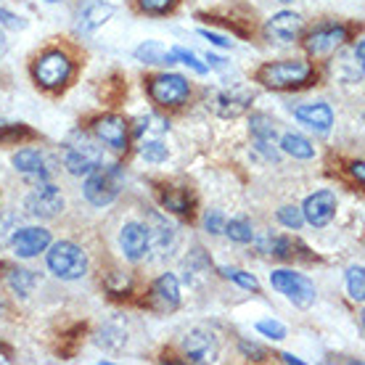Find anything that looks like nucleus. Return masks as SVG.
<instances>
[{
	"label": "nucleus",
	"instance_id": "3",
	"mask_svg": "<svg viewBox=\"0 0 365 365\" xmlns=\"http://www.w3.org/2000/svg\"><path fill=\"white\" fill-rule=\"evenodd\" d=\"M61 159H64L66 173L74 175V178L91 175L96 167L103 165L101 148L88 135H83V133H74L64 146H61Z\"/></svg>",
	"mask_w": 365,
	"mask_h": 365
},
{
	"label": "nucleus",
	"instance_id": "26",
	"mask_svg": "<svg viewBox=\"0 0 365 365\" xmlns=\"http://www.w3.org/2000/svg\"><path fill=\"white\" fill-rule=\"evenodd\" d=\"M6 281H9V289L14 294H19V297H29L37 286V275L32 273V270H27V267H11Z\"/></svg>",
	"mask_w": 365,
	"mask_h": 365
},
{
	"label": "nucleus",
	"instance_id": "44",
	"mask_svg": "<svg viewBox=\"0 0 365 365\" xmlns=\"http://www.w3.org/2000/svg\"><path fill=\"white\" fill-rule=\"evenodd\" d=\"M199 35L204 37V40H210L212 46H217V48H233V40L217 35V32H210V29H199Z\"/></svg>",
	"mask_w": 365,
	"mask_h": 365
},
{
	"label": "nucleus",
	"instance_id": "6",
	"mask_svg": "<svg viewBox=\"0 0 365 365\" xmlns=\"http://www.w3.org/2000/svg\"><path fill=\"white\" fill-rule=\"evenodd\" d=\"M32 74H35L37 85H43L48 91H56V88L66 85V80L72 77V61L61 51H48L35 61Z\"/></svg>",
	"mask_w": 365,
	"mask_h": 365
},
{
	"label": "nucleus",
	"instance_id": "14",
	"mask_svg": "<svg viewBox=\"0 0 365 365\" xmlns=\"http://www.w3.org/2000/svg\"><path fill=\"white\" fill-rule=\"evenodd\" d=\"M249 106H252V93L247 88H230V91H222L212 98V109L222 119L241 117L249 111Z\"/></svg>",
	"mask_w": 365,
	"mask_h": 365
},
{
	"label": "nucleus",
	"instance_id": "4",
	"mask_svg": "<svg viewBox=\"0 0 365 365\" xmlns=\"http://www.w3.org/2000/svg\"><path fill=\"white\" fill-rule=\"evenodd\" d=\"M85 178L88 180L83 185V193L93 207H109L111 201L119 196V191H122V170H119V165H98Z\"/></svg>",
	"mask_w": 365,
	"mask_h": 365
},
{
	"label": "nucleus",
	"instance_id": "9",
	"mask_svg": "<svg viewBox=\"0 0 365 365\" xmlns=\"http://www.w3.org/2000/svg\"><path fill=\"white\" fill-rule=\"evenodd\" d=\"M182 349H185L191 363H212L220 352V336L210 326H196L185 334Z\"/></svg>",
	"mask_w": 365,
	"mask_h": 365
},
{
	"label": "nucleus",
	"instance_id": "37",
	"mask_svg": "<svg viewBox=\"0 0 365 365\" xmlns=\"http://www.w3.org/2000/svg\"><path fill=\"white\" fill-rule=\"evenodd\" d=\"M262 336L267 339H273V341H281V339H286V326H283L281 320H273V318H267V320H257V326H255Z\"/></svg>",
	"mask_w": 365,
	"mask_h": 365
},
{
	"label": "nucleus",
	"instance_id": "45",
	"mask_svg": "<svg viewBox=\"0 0 365 365\" xmlns=\"http://www.w3.org/2000/svg\"><path fill=\"white\" fill-rule=\"evenodd\" d=\"M106 289H109L111 294H125V292L130 289V278H128V275H119V281H117V283H114V281L109 278V281H106Z\"/></svg>",
	"mask_w": 365,
	"mask_h": 365
},
{
	"label": "nucleus",
	"instance_id": "49",
	"mask_svg": "<svg viewBox=\"0 0 365 365\" xmlns=\"http://www.w3.org/2000/svg\"><path fill=\"white\" fill-rule=\"evenodd\" d=\"M9 51V40H6V32H3V27H0V56Z\"/></svg>",
	"mask_w": 365,
	"mask_h": 365
},
{
	"label": "nucleus",
	"instance_id": "42",
	"mask_svg": "<svg viewBox=\"0 0 365 365\" xmlns=\"http://www.w3.org/2000/svg\"><path fill=\"white\" fill-rule=\"evenodd\" d=\"M238 349H241V355L249 357V360H262V357H265V349L259 347V344H255V341H247V339L238 341Z\"/></svg>",
	"mask_w": 365,
	"mask_h": 365
},
{
	"label": "nucleus",
	"instance_id": "25",
	"mask_svg": "<svg viewBox=\"0 0 365 365\" xmlns=\"http://www.w3.org/2000/svg\"><path fill=\"white\" fill-rule=\"evenodd\" d=\"M281 151L294 156V159H312L315 156V146L304 135H299V133H286L281 138Z\"/></svg>",
	"mask_w": 365,
	"mask_h": 365
},
{
	"label": "nucleus",
	"instance_id": "8",
	"mask_svg": "<svg viewBox=\"0 0 365 365\" xmlns=\"http://www.w3.org/2000/svg\"><path fill=\"white\" fill-rule=\"evenodd\" d=\"M148 96L159 103V106H180L191 96V85L182 74H159L148 85Z\"/></svg>",
	"mask_w": 365,
	"mask_h": 365
},
{
	"label": "nucleus",
	"instance_id": "29",
	"mask_svg": "<svg viewBox=\"0 0 365 365\" xmlns=\"http://www.w3.org/2000/svg\"><path fill=\"white\" fill-rule=\"evenodd\" d=\"M140 156L146 159L148 165H162L170 156V148L165 146V140L151 138V140H140Z\"/></svg>",
	"mask_w": 365,
	"mask_h": 365
},
{
	"label": "nucleus",
	"instance_id": "12",
	"mask_svg": "<svg viewBox=\"0 0 365 365\" xmlns=\"http://www.w3.org/2000/svg\"><path fill=\"white\" fill-rule=\"evenodd\" d=\"M93 133L98 138L101 143H106L109 148L114 151H125L128 148V140H130V130H128V122L117 114H103L93 122Z\"/></svg>",
	"mask_w": 365,
	"mask_h": 365
},
{
	"label": "nucleus",
	"instance_id": "21",
	"mask_svg": "<svg viewBox=\"0 0 365 365\" xmlns=\"http://www.w3.org/2000/svg\"><path fill=\"white\" fill-rule=\"evenodd\" d=\"M11 165H14L16 173L40 178V180H48V175H51V170H46V156H43L40 148H21V151L14 154Z\"/></svg>",
	"mask_w": 365,
	"mask_h": 365
},
{
	"label": "nucleus",
	"instance_id": "39",
	"mask_svg": "<svg viewBox=\"0 0 365 365\" xmlns=\"http://www.w3.org/2000/svg\"><path fill=\"white\" fill-rule=\"evenodd\" d=\"M178 0H138V6L143 14H151V16H165L175 9Z\"/></svg>",
	"mask_w": 365,
	"mask_h": 365
},
{
	"label": "nucleus",
	"instance_id": "11",
	"mask_svg": "<svg viewBox=\"0 0 365 365\" xmlns=\"http://www.w3.org/2000/svg\"><path fill=\"white\" fill-rule=\"evenodd\" d=\"M302 215H304V222H310L312 228H326L336 217V196L331 191L310 193L302 204Z\"/></svg>",
	"mask_w": 365,
	"mask_h": 365
},
{
	"label": "nucleus",
	"instance_id": "28",
	"mask_svg": "<svg viewBox=\"0 0 365 365\" xmlns=\"http://www.w3.org/2000/svg\"><path fill=\"white\" fill-rule=\"evenodd\" d=\"M249 130H252L255 140H270V143H275V138H278L275 119H270L267 114H252L249 117Z\"/></svg>",
	"mask_w": 365,
	"mask_h": 365
},
{
	"label": "nucleus",
	"instance_id": "22",
	"mask_svg": "<svg viewBox=\"0 0 365 365\" xmlns=\"http://www.w3.org/2000/svg\"><path fill=\"white\" fill-rule=\"evenodd\" d=\"M135 56V61L140 64H156V66H173L178 64V58H175L173 51H167L162 43H156V40H146V43H140V46L133 51Z\"/></svg>",
	"mask_w": 365,
	"mask_h": 365
},
{
	"label": "nucleus",
	"instance_id": "16",
	"mask_svg": "<svg viewBox=\"0 0 365 365\" xmlns=\"http://www.w3.org/2000/svg\"><path fill=\"white\" fill-rule=\"evenodd\" d=\"M294 117L299 125H304L307 130H312L315 135H329L331 128H334V111H331L329 103H304L299 109L294 111Z\"/></svg>",
	"mask_w": 365,
	"mask_h": 365
},
{
	"label": "nucleus",
	"instance_id": "19",
	"mask_svg": "<svg viewBox=\"0 0 365 365\" xmlns=\"http://www.w3.org/2000/svg\"><path fill=\"white\" fill-rule=\"evenodd\" d=\"M114 6L103 3V0H85L80 6V19H77V29L80 32H96L101 24H106L114 16Z\"/></svg>",
	"mask_w": 365,
	"mask_h": 365
},
{
	"label": "nucleus",
	"instance_id": "31",
	"mask_svg": "<svg viewBox=\"0 0 365 365\" xmlns=\"http://www.w3.org/2000/svg\"><path fill=\"white\" fill-rule=\"evenodd\" d=\"M347 294L355 302L365 299V270H363V265H352L347 270Z\"/></svg>",
	"mask_w": 365,
	"mask_h": 365
},
{
	"label": "nucleus",
	"instance_id": "47",
	"mask_svg": "<svg viewBox=\"0 0 365 365\" xmlns=\"http://www.w3.org/2000/svg\"><path fill=\"white\" fill-rule=\"evenodd\" d=\"M363 56H365V43L360 40L355 48V58H357V66H363Z\"/></svg>",
	"mask_w": 365,
	"mask_h": 365
},
{
	"label": "nucleus",
	"instance_id": "50",
	"mask_svg": "<svg viewBox=\"0 0 365 365\" xmlns=\"http://www.w3.org/2000/svg\"><path fill=\"white\" fill-rule=\"evenodd\" d=\"M281 360H283V363H294V365H302V360H299V357L289 355V352H283V355H281Z\"/></svg>",
	"mask_w": 365,
	"mask_h": 365
},
{
	"label": "nucleus",
	"instance_id": "20",
	"mask_svg": "<svg viewBox=\"0 0 365 365\" xmlns=\"http://www.w3.org/2000/svg\"><path fill=\"white\" fill-rule=\"evenodd\" d=\"M146 228H148V252H156L159 257L170 255L175 249V244H178V236H175L173 225H167L159 215H154V217H151V225H146Z\"/></svg>",
	"mask_w": 365,
	"mask_h": 365
},
{
	"label": "nucleus",
	"instance_id": "10",
	"mask_svg": "<svg viewBox=\"0 0 365 365\" xmlns=\"http://www.w3.org/2000/svg\"><path fill=\"white\" fill-rule=\"evenodd\" d=\"M51 230L40 228V225H29V228H19L11 238V249L14 255L21 259H32V257L43 255L51 247Z\"/></svg>",
	"mask_w": 365,
	"mask_h": 365
},
{
	"label": "nucleus",
	"instance_id": "1",
	"mask_svg": "<svg viewBox=\"0 0 365 365\" xmlns=\"http://www.w3.org/2000/svg\"><path fill=\"white\" fill-rule=\"evenodd\" d=\"M46 265L56 278L77 281L88 273L91 259H88V252L74 241H56V244L51 241V247L46 249Z\"/></svg>",
	"mask_w": 365,
	"mask_h": 365
},
{
	"label": "nucleus",
	"instance_id": "46",
	"mask_svg": "<svg viewBox=\"0 0 365 365\" xmlns=\"http://www.w3.org/2000/svg\"><path fill=\"white\" fill-rule=\"evenodd\" d=\"M207 66H215V69H222L225 66V61L220 58V56H212V53H207Z\"/></svg>",
	"mask_w": 365,
	"mask_h": 365
},
{
	"label": "nucleus",
	"instance_id": "48",
	"mask_svg": "<svg viewBox=\"0 0 365 365\" xmlns=\"http://www.w3.org/2000/svg\"><path fill=\"white\" fill-rule=\"evenodd\" d=\"M352 175H355L357 180L363 182V178H365V175H363V162H355V165H352Z\"/></svg>",
	"mask_w": 365,
	"mask_h": 365
},
{
	"label": "nucleus",
	"instance_id": "27",
	"mask_svg": "<svg viewBox=\"0 0 365 365\" xmlns=\"http://www.w3.org/2000/svg\"><path fill=\"white\" fill-rule=\"evenodd\" d=\"M222 233L233 241V244H252L255 241V230H252V222L244 217H233V220H225V225H222Z\"/></svg>",
	"mask_w": 365,
	"mask_h": 365
},
{
	"label": "nucleus",
	"instance_id": "35",
	"mask_svg": "<svg viewBox=\"0 0 365 365\" xmlns=\"http://www.w3.org/2000/svg\"><path fill=\"white\" fill-rule=\"evenodd\" d=\"M146 130L148 135H162V133H167L170 130V122L162 117H156V114H148L146 119H138V125H135V135H140Z\"/></svg>",
	"mask_w": 365,
	"mask_h": 365
},
{
	"label": "nucleus",
	"instance_id": "24",
	"mask_svg": "<svg viewBox=\"0 0 365 365\" xmlns=\"http://www.w3.org/2000/svg\"><path fill=\"white\" fill-rule=\"evenodd\" d=\"M98 341L103 349H109V352H119V349L128 344V329L119 323V320H109L98 334Z\"/></svg>",
	"mask_w": 365,
	"mask_h": 365
},
{
	"label": "nucleus",
	"instance_id": "52",
	"mask_svg": "<svg viewBox=\"0 0 365 365\" xmlns=\"http://www.w3.org/2000/svg\"><path fill=\"white\" fill-rule=\"evenodd\" d=\"M46 3H58V0H46Z\"/></svg>",
	"mask_w": 365,
	"mask_h": 365
},
{
	"label": "nucleus",
	"instance_id": "13",
	"mask_svg": "<svg viewBox=\"0 0 365 365\" xmlns=\"http://www.w3.org/2000/svg\"><path fill=\"white\" fill-rule=\"evenodd\" d=\"M119 249L125 259L130 262H140L148 257V228L143 222H125L119 230Z\"/></svg>",
	"mask_w": 365,
	"mask_h": 365
},
{
	"label": "nucleus",
	"instance_id": "15",
	"mask_svg": "<svg viewBox=\"0 0 365 365\" xmlns=\"http://www.w3.org/2000/svg\"><path fill=\"white\" fill-rule=\"evenodd\" d=\"M302 27H304V19L294 11H278L267 19L265 24V35L270 40H278V43H294L297 37L302 35Z\"/></svg>",
	"mask_w": 365,
	"mask_h": 365
},
{
	"label": "nucleus",
	"instance_id": "18",
	"mask_svg": "<svg viewBox=\"0 0 365 365\" xmlns=\"http://www.w3.org/2000/svg\"><path fill=\"white\" fill-rule=\"evenodd\" d=\"M151 297L159 304V310L175 312L180 307V281L173 273H162L151 286Z\"/></svg>",
	"mask_w": 365,
	"mask_h": 365
},
{
	"label": "nucleus",
	"instance_id": "34",
	"mask_svg": "<svg viewBox=\"0 0 365 365\" xmlns=\"http://www.w3.org/2000/svg\"><path fill=\"white\" fill-rule=\"evenodd\" d=\"M275 217H278V222H281L283 228L289 230H299L302 225H304V215H302V207H281V210L275 212Z\"/></svg>",
	"mask_w": 365,
	"mask_h": 365
},
{
	"label": "nucleus",
	"instance_id": "32",
	"mask_svg": "<svg viewBox=\"0 0 365 365\" xmlns=\"http://www.w3.org/2000/svg\"><path fill=\"white\" fill-rule=\"evenodd\" d=\"M220 275L233 283H238V286L247 289V292H257V289H259L257 278L252 273H247V270H238V267H220Z\"/></svg>",
	"mask_w": 365,
	"mask_h": 365
},
{
	"label": "nucleus",
	"instance_id": "41",
	"mask_svg": "<svg viewBox=\"0 0 365 365\" xmlns=\"http://www.w3.org/2000/svg\"><path fill=\"white\" fill-rule=\"evenodd\" d=\"M0 27H9V29H24L27 27V21L21 16H16L14 11L9 9H0Z\"/></svg>",
	"mask_w": 365,
	"mask_h": 365
},
{
	"label": "nucleus",
	"instance_id": "23",
	"mask_svg": "<svg viewBox=\"0 0 365 365\" xmlns=\"http://www.w3.org/2000/svg\"><path fill=\"white\" fill-rule=\"evenodd\" d=\"M182 270H185V283L188 286H199L201 278L210 273V259H207V255H204V249H193V252H188V259L182 262Z\"/></svg>",
	"mask_w": 365,
	"mask_h": 365
},
{
	"label": "nucleus",
	"instance_id": "36",
	"mask_svg": "<svg viewBox=\"0 0 365 365\" xmlns=\"http://www.w3.org/2000/svg\"><path fill=\"white\" fill-rule=\"evenodd\" d=\"M259 249H262L265 255H273V257H289L292 255V241L281 236H275V238L267 236L265 241L259 244Z\"/></svg>",
	"mask_w": 365,
	"mask_h": 365
},
{
	"label": "nucleus",
	"instance_id": "17",
	"mask_svg": "<svg viewBox=\"0 0 365 365\" xmlns=\"http://www.w3.org/2000/svg\"><path fill=\"white\" fill-rule=\"evenodd\" d=\"M344 40H347V29L341 27V24H326V27H318L315 32H310V37H307V51L312 56H329Z\"/></svg>",
	"mask_w": 365,
	"mask_h": 365
},
{
	"label": "nucleus",
	"instance_id": "30",
	"mask_svg": "<svg viewBox=\"0 0 365 365\" xmlns=\"http://www.w3.org/2000/svg\"><path fill=\"white\" fill-rule=\"evenodd\" d=\"M162 204L175 215H191V196L188 191H167L162 193Z\"/></svg>",
	"mask_w": 365,
	"mask_h": 365
},
{
	"label": "nucleus",
	"instance_id": "40",
	"mask_svg": "<svg viewBox=\"0 0 365 365\" xmlns=\"http://www.w3.org/2000/svg\"><path fill=\"white\" fill-rule=\"evenodd\" d=\"M222 225H225V217H222V212L212 210L204 215V228L207 233H222Z\"/></svg>",
	"mask_w": 365,
	"mask_h": 365
},
{
	"label": "nucleus",
	"instance_id": "43",
	"mask_svg": "<svg viewBox=\"0 0 365 365\" xmlns=\"http://www.w3.org/2000/svg\"><path fill=\"white\" fill-rule=\"evenodd\" d=\"M21 135H29V130L21 128V125H0V140H11V138Z\"/></svg>",
	"mask_w": 365,
	"mask_h": 365
},
{
	"label": "nucleus",
	"instance_id": "38",
	"mask_svg": "<svg viewBox=\"0 0 365 365\" xmlns=\"http://www.w3.org/2000/svg\"><path fill=\"white\" fill-rule=\"evenodd\" d=\"M173 53H175V58H178V61H182L185 66H191L196 74H207V72H210V66L204 64V61H199V56L193 53V51H185V48L178 46V48H173Z\"/></svg>",
	"mask_w": 365,
	"mask_h": 365
},
{
	"label": "nucleus",
	"instance_id": "51",
	"mask_svg": "<svg viewBox=\"0 0 365 365\" xmlns=\"http://www.w3.org/2000/svg\"><path fill=\"white\" fill-rule=\"evenodd\" d=\"M278 3H294V0H278Z\"/></svg>",
	"mask_w": 365,
	"mask_h": 365
},
{
	"label": "nucleus",
	"instance_id": "2",
	"mask_svg": "<svg viewBox=\"0 0 365 365\" xmlns=\"http://www.w3.org/2000/svg\"><path fill=\"white\" fill-rule=\"evenodd\" d=\"M312 77V64L304 58H286V61H270L257 72V83L267 85L273 91H289L299 88Z\"/></svg>",
	"mask_w": 365,
	"mask_h": 365
},
{
	"label": "nucleus",
	"instance_id": "33",
	"mask_svg": "<svg viewBox=\"0 0 365 365\" xmlns=\"http://www.w3.org/2000/svg\"><path fill=\"white\" fill-rule=\"evenodd\" d=\"M19 230L16 212H0V249L11 247V238Z\"/></svg>",
	"mask_w": 365,
	"mask_h": 365
},
{
	"label": "nucleus",
	"instance_id": "7",
	"mask_svg": "<svg viewBox=\"0 0 365 365\" xmlns=\"http://www.w3.org/2000/svg\"><path fill=\"white\" fill-rule=\"evenodd\" d=\"M24 207H27V212L32 215V217L53 220V217H58V215L64 212L66 201H64L61 191L56 188L53 182L40 180V185H35V191L24 199Z\"/></svg>",
	"mask_w": 365,
	"mask_h": 365
},
{
	"label": "nucleus",
	"instance_id": "5",
	"mask_svg": "<svg viewBox=\"0 0 365 365\" xmlns=\"http://www.w3.org/2000/svg\"><path fill=\"white\" fill-rule=\"evenodd\" d=\"M270 286H273L278 294H283L294 307H299V310L312 307V304H315V297H318V289H315V283H312L307 275L286 270V267L270 273Z\"/></svg>",
	"mask_w": 365,
	"mask_h": 365
}]
</instances>
